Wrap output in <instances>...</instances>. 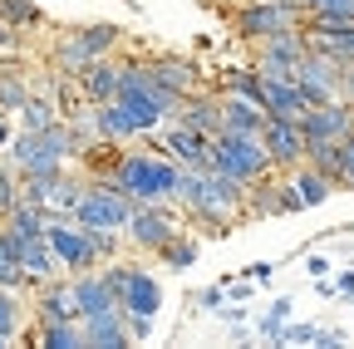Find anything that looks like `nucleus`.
Returning <instances> with one entry per match:
<instances>
[{
    "label": "nucleus",
    "instance_id": "nucleus-41",
    "mask_svg": "<svg viewBox=\"0 0 354 349\" xmlns=\"http://www.w3.org/2000/svg\"><path fill=\"white\" fill-rule=\"evenodd\" d=\"M305 271L320 281V276H330V261H325V256H310V261H305Z\"/></svg>",
    "mask_w": 354,
    "mask_h": 349
},
{
    "label": "nucleus",
    "instance_id": "nucleus-13",
    "mask_svg": "<svg viewBox=\"0 0 354 349\" xmlns=\"http://www.w3.org/2000/svg\"><path fill=\"white\" fill-rule=\"evenodd\" d=\"M74 310H79V320L109 315V310H118V295L109 290V281L99 271H79L74 276Z\"/></svg>",
    "mask_w": 354,
    "mask_h": 349
},
{
    "label": "nucleus",
    "instance_id": "nucleus-29",
    "mask_svg": "<svg viewBox=\"0 0 354 349\" xmlns=\"http://www.w3.org/2000/svg\"><path fill=\"white\" fill-rule=\"evenodd\" d=\"M0 20L10 30H39L44 25V10L30 6V0H0Z\"/></svg>",
    "mask_w": 354,
    "mask_h": 349
},
{
    "label": "nucleus",
    "instance_id": "nucleus-7",
    "mask_svg": "<svg viewBox=\"0 0 354 349\" xmlns=\"http://www.w3.org/2000/svg\"><path fill=\"white\" fill-rule=\"evenodd\" d=\"M44 236H50V246H55V256L64 261V271H94L99 266V251H94V241H88V232L74 222V216H55V222H44Z\"/></svg>",
    "mask_w": 354,
    "mask_h": 349
},
{
    "label": "nucleus",
    "instance_id": "nucleus-38",
    "mask_svg": "<svg viewBox=\"0 0 354 349\" xmlns=\"http://www.w3.org/2000/svg\"><path fill=\"white\" fill-rule=\"evenodd\" d=\"M192 300L202 305V310H221V305H227V285H207V290H197Z\"/></svg>",
    "mask_w": 354,
    "mask_h": 349
},
{
    "label": "nucleus",
    "instance_id": "nucleus-43",
    "mask_svg": "<svg viewBox=\"0 0 354 349\" xmlns=\"http://www.w3.org/2000/svg\"><path fill=\"white\" fill-rule=\"evenodd\" d=\"M10 138H15V128H10L6 118H0V153H6V148H10Z\"/></svg>",
    "mask_w": 354,
    "mask_h": 349
},
{
    "label": "nucleus",
    "instance_id": "nucleus-2",
    "mask_svg": "<svg viewBox=\"0 0 354 349\" xmlns=\"http://www.w3.org/2000/svg\"><path fill=\"white\" fill-rule=\"evenodd\" d=\"M69 158H79V148H74V128L59 118V123H50V128H20V133L10 138V148H6V162L15 167V172H44V167H64Z\"/></svg>",
    "mask_w": 354,
    "mask_h": 349
},
{
    "label": "nucleus",
    "instance_id": "nucleus-8",
    "mask_svg": "<svg viewBox=\"0 0 354 349\" xmlns=\"http://www.w3.org/2000/svg\"><path fill=\"white\" fill-rule=\"evenodd\" d=\"M153 148L167 153L177 167H216V148H212V138L197 133V128H187V123H177V118L162 128V138H158Z\"/></svg>",
    "mask_w": 354,
    "mask_h": 349
},
{
    "label": "nucleus",
    "instance_id": "nucleus-12",
    "mask_svg": "<svg viewBox=\"0 0 354 349\" xmlns=\"http://www.w3.org/2000/svg\"><path fill=\"white\" fill-rule=\"evenodd\" d=\"M261 148H266V158H271V167H295V162H305V133H300V123H290V118H266Z\"/></svg>",
    "mask_w": 354,
    "mask_h": 349
},
{
    "label": "nucleus",
    "instance_id": "nucleus-30",
    "mask_svg": "<svg viewBox=\"0 0 354 349\" xmlns=\"http://www.w3.org/2000/svg\"><path fill=\"white\" fill-rule=\"evenodd\" d=\"M20 325H25V305H20V295H15L10 285H0V339H15Z\"/></svg>",
    "mask_w": 354,
    "mask_h": 349
},
{
    "label": "nucleus",
    "instance_id": "nucleus-18",
    "mask_svg": "<svg viewBox=\"0 0 354 349\" xmlns=\"http://www.w3.org/2000/svg\"><path fill=\"white\" fill-rule=\"evenodd\" d=\"M261 45V59H276V64H286V69H295L300 59H305V30L300 25H290V30H276V35H266V39H256Z\"/></svg>",
    "mask_w": 354,
    "mask_h": 349
},
{
    "label": "nucleus",
    "instance_id": "nucleus-33",
    "mask_svg": "<svg viewBox=\"0 0 354 349\" xmlns=\"http://www.w3.org/2000/svg\"><path fill=\"white\" fill-rule=\"evenodd\" d=\"M221 84H227V94H241V99L261 104V74H256V69H232Z\"/></svg>",
    "mask_w": 354,
    "mask_h": 349
},
{
    "label": "nucleus",
    "instance_id": "nucleus-40",
    "mask_svg": "<svg viewBox=\"0 0 354 349\" xmlns=\"http://www.w3.org/2000/svg\"><path fill=\"white\" fill-rule=\"evenodd\" d=\"M271 271H276V266H266V261H256V266H246L241 276H251V281L261 285V281H271Z\"/></svg>",
    "mask_w": 354,
    "mask_h": 349
},
{
    "label": "nucleus",
    "instance_id": "nucleus-31",
    "mask_svg": "<svg viewBox=\"0 0 354 349\" xmlns=\"http://www.w3.org/2000/svg\"><path fill=\"white\" fill-rule=\"evenodd\" d=\"M305 162L339 187V143H305Z\"/></svg>",
    "mask_w": 354,
    "mask_h": 349
},
{
    "label": "nucleus",
    "instance_id": "nucleus-23",
    "mask_svg": "<svg viewBox=\"0 0 354 349\" xmlns=\"http://www.w3.org/2000/svg\"><path fill=\"white\" fill-rule=\"evenodd\" d=\"M148 74L162 84V89H172V94H197V64H187V59H153L148 64Z\"/></svg>",
    "mask_w": 354,
    "mask_h": 349
},
{
    "label": "nucleus",
    "instance_id": "nucleus-19",
    "mask_svg": "<svg viewBox=\"0 0 354 349\" xmlns=\"http://www.w3.org/2000/svg\"><path fill=\"white\" fill-rule=\"evenodd\" d=\"M79 325H84V344H94V349H123V344H133V339H128V325H123V310L88 315V320H79Z\"/></svg>",
    "mask_w": 354,
    "mask_h": 349
},
{
    "label": "nucleus",
    "instance_id": "nucleus-16",
    "mask_svg": "<svg viewBox=\"0 0 354 349\" xmlns=\"http://www.w3.org/2000/svg\"><path fill=\"white\" fill-rule=\"evenodd\" d=\"M216 109H221V133H261V128H266V109L241 99V94L216 99Z\"/></svg>",
    "mask_w": 354,
    "mask_h": 349
},
{
    "label": "nucleus",
    "instance_id": "nucleus-37",
    "mask_svg": "<svg viewBox=\"0 0 354 349\" xmlns=\"http://www.w3.org/2000/svg\"><path fill=\"white\" fill-rule=\"evenodd\" d=\"M123 325H128V339H133V344L153 334V315H133V310H123Z\"/></svg>",
    "mask_w": 354,
    "mask_h": 349
},
{
    "label": "nucleus",
    "instance_id": "nucleus-42",
    "mask_svg": "<svg viewBox=\"0 0 354 349\" xmlns=\"http://www.w3.org/2000/svg\"><path fill=\"white\" fill-rule=\"evenodd\" d=\"M335 295H344V300H354V271H344V276L335 281Z\"/></svg>",
    "mask_w": 354,
    "mask_h": 349
},
{
    "label": "nucleus",
    "instance_id": "nucleus-9",
    "mask_svg": "<svg viewBox=\"0 0 354 349\" xmlns=\"http://www.w3.org/2000/svg\"><path fill=\"white\" fill-rule=\"evenodd\" d=\"M295 89L305 94L310 109L339 99V59H330L320 50H305V59L295 64Z\"/></svg>",
    "mask_w": 354,
    "mask_h": 349
},
{
    "label": "nucleus",
    "instance_id": "nucleus-26",
    "mask_svg": "<svg viewBox=\"0 0 354 349\" xmlns=\"http://www.w3.org/2000/svg\"><path fill=\"white\" fill-rule=\"evenodd\" d=\"M290 187L300 192V202H305V207H320V202H330V192H335V182L325 178V172H315L310 162H295V178H290Z\"/></svg>",
    "mask_w": 354,
    "mask_h": 349
},
{
    "label": "nucleus",
    "instance_id": "nucleus-6",
    "mask_svg": "<svg viewBox=\"0 0 354 349\" xmlns=\"http://www.w3.org/2000/svg\"><path fill=\"white\" fill-rule=\"evenodd\" d=\"M128 241L138 251H158L167 236L183 232V222H177V211L167 202H133V216H128Z\"/></svg>",
    "mask_w": 354,
    "mask_h": 349
},
{
    "label": "nucleus",
    "instance_id": "nucleus-35",
    "mask_svg": "<svg viewBox=\"0 0 354 349\" xmlns=\"http://www.w3.org/2000/svg\"><path fill=\"white\" fill-rule=\"evenodd\" d=\"M339 187H354V128L339 138Z\"/></svg>",
    "mask_w": 354,
    "mask_h": 349
},
{
    "label": "nucleus",
    "instance_id": "nucleus-5",
    "mask_svg": "<svg viewBox=\"0 0 354 349\" xmlns=\"http://www.w3.org/2000/svg\"><path fill=\"white\" fill-rule=\"evenodd\" d=\"M212 148H216V167L232 172V178L246 182V187L271 172V158H266V148H261V133H216Z\"/></svg>",
    "mask_w": 354,
    "mask_h": 349
},
{
    "label": "nucleus",
    "instance_id": "nucleus-24",
    "mask_svg": "<svg viewBox=\"0 0 354 349\" xmlns=\"http://www.w3.org/2000/svg\"><path fill=\"white\" fill-rule=\"evenodd\" d=\"M79 84H84V94L94 99V104H104V99L118 94V64H109V59H88V64L79 69Z\"/></svg>",
    "mask_w": 354,
    "mask_h": 349
},
{
    "label": "nucleus",
    "instance_id": "nucleus-15",
    "mask_svg": "<svg viewBox=\"0 0 354 349\" xmlns=\"http://www.w3.org/2000/svg\"><path fill=\"white\" fill-rule=\"evenodd\" d=\"M20 271H25V281H30V285H44V281H55V276L64 271V261L55 256L50 236L25 241V251H20Z\"/></svg>",
    "mask_w": 354,
    "mask_h": 349
},
{
    "label": "nucleus",
    "instance_id": "nucleus-32",
    "mask_svg": "<svg viewBox=\"0 0 354 349\" xmlns=\"http://www.w3.org/2000/svg\"><path fill=\"white\" fill-rule=\"evenodd\" d=\"M30 99V84L25 79H15V74H0V118H10V113H20V104Z\"/></svg>",
    "mask_w": 354,
    "mask_h": 349
},
{
    "label": "nucleus",
    "instance_id": "nucleus-34",
    "mask_svg": "<svg viewBox=\"0 0 354 349\" xmlns=\"http://www.w3.org/2000/svg\"><path fill=\"white\" fill-rule=\"evenodd\" d=\"M286 320H290V300L281 295L271 310H266V320H261V339H271V344H276V334H281V325H286Z\"/></svg>",
    "mask_w": 354,
    "mask_h": 349
},
{
    "label": "nucleus",
    "instance_id": "nucleus-14",
    "mask_svg": "<svg viewBox=\"0 0 354 349\" xmlns=\"http://www.w3.org/2000/svg\"><path fill=\"white\" fill-rule=\"evenodd\" d=\"M261 109H266V118H290V123H300V113H305L310 104H305V94L295 89V79H261Z\"/></svg>",
    "mask_w": 354,
    "mask_h": 349
},
{
    "label": "nucleus",
    "instance_id": "nucleus-4",
    "mask_svg": "<svg viewBox=\"0 0 354 349\" xmlns=\"http://www.w3.org/2000/svg\"><path fill=\"white\" fill-rule=\"evenodd\" d=\"M118 25H84V30H69L59 45H55V74H79L88 59H104L113 45H118Z\"/></svg>",
    "mask_w": 354,
    "mask_h": 349
},
{
    "label": "nucleus",
    "instance_id": "nucleus-1",
    "mask_svg": "<svg viewBox=\"0 0 354 349\" xmlns=\"http://www.w3.org/2000/svg\"><path fill=\"white\" fill-rule=\"evenodd\" d=\"M177 178H183V167H177L167 153H123L109 178H88V182H109L133 202H172Z\"/></svg>",
    "mask_w": 354,
    "mask_h": 349
},
{
    "label": "nucleus",
    "instance_id": "nucleus-20",
    "mask_svg": "<svg viewBox=\"0 0 354 349\" xmlns=\"http://www.w3.org/2000/svg\"><path fill=\"white\" fill-rule=\"evenodd\" d=\"M55 109H59V118H64V123H79V118L94 113V99L84 94L79 74H55Z\"/></svg>",
    "mask_w": 354,
    "mask_h": 349
},
{
    "label": "nucleus",
    "instance_id": "nucleus-36",
    "mask_svg": "<svg viewBox=\"0 0 354 349\" xmlns=\"http://www.w3.org/2000/svg\"><path fill=\"white\" fill-rule=\"evenodd\" d=\"M315 334H320V325H281L276 344H315Z\"/></svg>",
    "mask_w": 354,
    "mask_h": 349
},
{
    "label": "nucleus",
    "instance_id": "nucleus-10",
    "mask_svg": "<svg viewBox=\"0 0 354 349\" xmlns=\"http://www.w3.org/2000/svg\"><path fill=\"white\" fill-rule=\"evenodd\" d=\"M354 128V104L349 99H330V104H315L300 113V133L305 143H339Z\"/></svg>",
    "mask_w": 354,
    "mask_h": 349
},
{
    "label": "nucleus",
    "instance_id": "nucleus-39",
    "mask_svg": "<svg viewBox=\"0 0 354 349\" xmlns=\"http://www.w3.org/2000/svg\"><path fill=\"white\" fill-rule=\"evenodd\" d=\"M339 99H349V104H354V59H344V64H339Z\"/></svg>",
    "mask_w": 354,
    "mask_h": 349
},
{
    "label": "nucleus",
    "instance_id": "nucleus-3",
    "mask_svg": "<svg viewBox=\"0 0 354 349\" xmlns=\"http://www.w3.org/2000/svg\"><path fill=\"white\" fill-rule=\"evenodd\" d=\"M128 216H133V197H123L109 182H88L84 197L74 202V222L84 232H123Z\"/></svg>",
    "mask_w": 354,
    "mask_h": 349
},
{
    "label": "nucleus",
    "instance_id": "nucleus-25",
    "mask_svg": "<svg viewBox=\"0 0 354 349\" xmlns=\"http://www.w3.org/2000/svg\"><path fill=\"white\" fill-rule=\"evenodd\" d=\"M20 128H30V133H35V128H50V123H59V109H55V84H44V89L35 94L30 89V99L20 104Z\"/></svg>",
    "mask_w": 354,
    "mask_h": 349
},
{
    "label": "nucleus",
    "instance_id": "nucleus-17",
    "mask_svg": "<svg viewBox=\"0 0 354 349\" xmlns=\"http://www.w3.org/2000/svg\"><path fill=\"white\" fill-rule=\"evenodd\" d=\"M35 315L39 320H79L74 310V281H44L39 285V300H35Z\"/></svg>",
    "mask_w": 354,
    "mask_h": 349
},
{
    "label": "nucleus",
    "instance_id": "nucleus-28",
    "mask_svg": "<svg viewBox=\"0 0 354 349\" xmlns=\"http://www.w3.org/2000/svg\"><path fill=\"white\" fill-rule=\"evenodd\" d=\"M197 236H183V232H177V236H167L153 256L162 261V271H187V266H197Z\"/></svg>",
    "mask_w": 354,
    "mask_h": 349
},
{
    "label": "nucleus",
    "instance_id": "nucleus-21",
    "mask_svg": "<svg viewBox=\"0 0 354 349\" xmlns=\"http://www.w3.org/2000/svg\"><path fill=\"white\" fill-rule=\"evenodd\" d=\"M94 128H99V138H109V143H128V138H138V123H133L128 113H123V104L118 99H104V104H94Z\"/></svg>",
    "mask_w": 354,
    "mask_h": 349
},
{
    "label": "nucleus",
    "instance_id": "nucleus-27",
    "mask_svg": "<svg viewBox=\"0 0 354 349\" xmlns=\"http://www.w3.org/2000/svg\"><path fill=\"white\" fill-rule=\"evenodd\" d=\"M35 344H44V349H79L84 344V325L79 320H39Z\"/></svg>",
    "mask_w": 354,
    "mask_h": 349
},
{
    "label": "nucleus",
    "instance_id": "nucleus-11",
    "mask_svg": "<svg viewBox=\"0 0 354 349\" xmlns=\"http://www.w3.org/2000/svg\"><path fill=\"white\" fill-rule=\"evenodd\" d=\"M290 25H300V15L281 10L276 0H251V6H241L232 15V30L241 39H266V35H276V30H290Z\"/></svg>",
    "mask_w": 354,
    "mask_h": 349
},
{
    "label": "nucleus",
    "instance_id": "nucleus-22",
    "mask_svg": "<svg viewBox=\"0 0 354 349\" xmlns=\"http://www.w3.org/2000/svg\"><path fill=\"white\" fill-rule=\"evenodd\" d=\"M177 123H187V128H197V133L216 138V133H221V109H216V99H197V94H187L183 104H177Z\"/></svg>",
    "mask_w": 354,
    "mask_h": 349
},
{
    "label": "nucleus",
    "instance_id": "nucleus-44",
    "mask_svg": "<svg viewBox=\"0 0 354 349\" xmlns=\"http://www.w3.org/2000/svg\"><path fill=\"white\" fill-rule=\"evenodd\" d=\"M281 10H290V15H305V0H276Z\"/></svg>",
    "mask_w": 354,
    "mask_h": 349
}]
</instances>
